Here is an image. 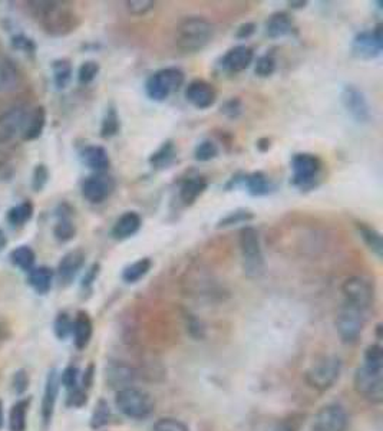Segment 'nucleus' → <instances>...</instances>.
<instances>
[{"label":"nucleus","instance_id":"f8f14e48","mask_svg":"<svg viewBox=\"0 0 383 431\" xmlns=\"http://www.w3.org/2000/svg\"><path fill=\"white\" fill-rule=\"evenodd\" d=\"M30 111L25 107H15L0 114V144H8L18 136H23Z\"/></svg>","mask_w":383,"mask_h":431},{"label":"nucleus","instance_id":"ddd939ff","mask_svg":"<svg viewBox=\"0 0 383 431\" xmlns=\"http://www.w3.org/2000/svg\"><path fill=\"white\" fill-rule=\"evenodd\" d=\"M115 190V180L105 173H95L82 182V196L92 204L104 203Z\"/></svg>","mask_w":383,"mask_h":431},{"label":"nucleus","instance_id":"412c9836","mask_svg":"<svg viewBox=\"0 0 383 431\" xmlns=\"http://www.w3.org/2000/svg\"><path fill=\"white\" fill-rule=\"evenodd\" d=\"M209 187V181L203 175L189 177L182 181L179 187V200L184 206H193L199 197L204 195Z\"/></svg>","mask_w":383,"mask_h":431},{"label":"nucleus","instance_id":"0eeeda50","mask_svg":"<svg viewBox=\"0 0 383 431\" xmlns=\"http://www.w3.org/2000/svg\"><path fill=\"white\" fill-rule=\"evenodd\" d=\"M185 81V74L179 68H164L152 74L145 82V92L152 101H165L178 91Z\"/></svg>","mask_w":383,"mask_h":431},{"label":"nucleus","instance_id":"e2e57ef3","mask_svg":"<svg viewBox=\"0 0 383 431\" xmlns=\"http://www.w3.org/2000/svg\"><path fill=\"white\" fill-rule=\"evenodd\" d=\"M6 243H8V239H6V236H5V233H4V230L0 229V251H2L5 246H6Z\"/></svg>","mask_w":383,"mask_h":431},{"label":"nucleus","instance_id":"4d7b16f0","mask_svg":"<svg viewBox=\"0 0 383 431\" xmlns=\"http://www.w3.org/2000/svg\"><path fill=\"white\" fill-rule=\"evenodd\" d=\"M99 271H101V266L99 263H94L89 271L85 273L84 279H82V286L87 289V288H91L94 285V282L96 280L98 275H99Z\"/></svg>","mask_w":383,"mask_h":431},{"label":"nucleus","instance_id":"6ab92c4d","mask_svg":"<svg viewBox=\"0 0 383 431\" xmlns=\"http://www.w3.org/2000/svg\"><path fill=\"white\" fill-rule=\"evenodd\" d=\"M254 60V50L247 45H237L227 50L221 59V67L231 74L245 71Z\"/></svg>","mask_w":383,"mask_h":431},{"label":"nucleus","instance_id":"8fccbe9b","mask_svg":"<svg viewBox=\"0 0 383 431\" xmlns=\"http://www.w3.org/2000/svg\"><path fill=\"white\" fill-rule=\"evenodd\" d=\"M60 383L65 386L70 391L78 388V384H79V369L74 365L65 368V371L62 373L60 376Z\"/></svg>","mask_w":383,"mask_h":431},{"label":"nucleus","instance_id":"69168bd1","mask_svg":"<svg viewBox=\"0 0 383 431\" xmlns=\"http://www.w3.org/2000/svg\"><path fill=\"white\" fill-rule=\"evenodd\" d=\"M380 332H382V324H377V325H376V337H377L379 341L382 339V334H380Z\"/></svg>","mask_w":383,"mask_h":431},{"label":"nucleus","instance_id":"3c124183","mask_svg":"<svg viewBox=\"0 0 383 431\" xmlns=\"http://www.w3.org/2000/svg\"><path fill=\"white\" fill-rule=\"evenodd\" d=\"M220 112H221L224 116L230 118V119H237V118L241 115V112H243L241 99H238V98H230V99H227V101L221 105Z\"/></svg>","mask_w":383,"mask_h":431},{"label":"nucleus","instance_id":"a18cd8bd","mask_svg":"<svg viewBox=\"0 0 383 431\" xmlns=\"http://www.w3.org/2000/svg\"><path fill=\"white\" fill-rule=\"evenodd\" d=\"M152 431H189V427L178 418L161 417L154 422Z\"/></svg>","mask_w":383,"mask_h":431},{"label":"nucleus","instance_id":"c756f323","mask_svg":"<svg viewBox=\"0 0 383 431\" xmlns=\"http://www.w3.org/2000/svg\"><path fill=\"white\" fill-rule=\"evenodd\" d=\"M356 229H357V233L360 234L362 240L369 248V251H372L380 259L383 255L382 234L373 226L363 223V222H356Z\"/></svg>","mask_w":383,"mask_h":431},{"label":"nucleus","instance_id":"a211bd4d","mask_svg":"<svg viewBox=\"0 0 383 431\" xmlns=\"http://www.w3.org/2000/svg\"><path fill=\"white\" fill-rule=\"evenodd\" d=\"M85 252L81 249H74L62 258L57 266V279L60 285L68 286L78 276L81 269L85 265Z\"/></svg>","mask_w":383,"mask_h":431},{"label":"nucleus","instance_id":"6e6552de","mask_svg":"<svg viewBox=\"0 0 383 431\" xmlns=\"http://www.w3.org/2000/svg\"><path fill=\"white\" fill-rule=\"evenodd\" d=\"M355 391L366 401L379 405L383 403V369L362 364L353 377Z\"/></svg>","mask_w":383,"mask_h":431},{"label":"nucleus","instance_id":"09e8293b","mask_svg":"<svg viewBox=\"0 0 383 431\" xmlns=\"http://www.w3.org/2000/svg\"><path fill=\"white\" fill-rule=\"evenodd\" d=\"M49 180V170L45 164H38L33 170L32 177V187L35 192H42Z\"/></svg>","mask_w":383,"mask_h":431},{"label":"nucleus","instance_id":"5701e85b","mask_svg":"<svg viewBox=\"0 0 383 431\" xmlns=\"http://www.w3.org/2000/svg\"><path fill=\"white\" fill-rule=\"evenodd\" d=\"M82 163L95 173H105L111 165L108 151L101 146H87L81 151Z\"/></svg>","mask_w":383,"mask_h":431},{"label":"nucleus","instance_id":"f704fd0d","mask_svg":"<svg viewBox=\"0 0 383 431\" xmlns=\"http://www.w3.org/2000/svg\"><path fill=\"white\" fill-rule=\"evenodd\" d=\"M33 210H35V207H33L32 202H29V200L22 202L21 204H16L15 207H12L8 212V222L15 227L23 226L32 219Z\"/></svg>","mask_w":383,"mask_h":431},{"label":"nucleus","instance_id":"9b49d317","mask_svg":"<svg viewBox=\"0 0 383 431\" xmlns=\"http://www.w3.org/2000/svg\"><path fill=\"white\" fill-rule=\"evenodd\" d=\"M349 415L340 404L323 405L314 415L311 431H348Z\"/></svg>","mask_w":383,"mask_h":431},{"label":"nucleus","instance_id":"f03ea898","mask_svg":"<svg viewBox=\"0 0 383 431\" xmlns=\"http://www.w3.org/2000/svg\"><path fill=\"white\" fill-rule=\"evenodd\" d=\"M214 33V25L209 19L187 16L175 29V46L182 53H197L210 45Z\"/></svg>","mask_w":383,"mask_h":431},{"label":"nucleus","instance_id":"bf43d9fd","mask_svg":"<svg viewBox=\"0 0 383 431\" xmlns=\"http://www.w3.org/2000/svg\"><path fill=\"white\" fill-rule=\"evenodd\" d=\"M257 148H259V151H262V153L269 151V148H270V140H269V138H260V140L257 141Z\"/></svg>","mask_w":383,"mask_h":431},{"label":"nucleus","instance_id":"052dcab7","mask_svg":"<svg viewBox=\"0 0 383 431\" xmlns=\"http://www.w3.org/2000/svg\"><path fill=\"white\" fill-rule=\"evenodd\" d=\"M297 430H299V428H297L293 422H292V424H290V422H286V424H283L280 428H277L276 431H297Z\"/></svg>","mask_w":383,"mask_h":431},{"label":"nucleus","instance_id":"ea45409f","mask_svg":"<svg viewBox=\"0 0 383 431\" xmlns=\"http://www.w3.org/2000/svg\"><path fill=\"white\" fill-rule=\"evenodd\" d=\"M276 58L273 53H265L262 56L257 58L255 60V67H254V72L260 78H269L276 72Z\"/></svg>","mask_w":383,"mask_h":431},{"label":"nucleus","instance_id":"2eb2a0df","mask_svg":"<svg viewBox=\"0 0 383 431\" xmlns=\"http://www.w3.org/2000/svg\"><path fill=\"white\" fill-rule=\"evenodd\" d=\"M383 49L382 25L377 23L372 31L360 32L355 36L352 43V50L357 58L374 59L380 55Z\"/></svg>","mask_w":383,"mask_h":431},{"label":"nucleus","instance_id":"aec40b11","mask_svg":"<svg viewBox=\"0 0 383 431\" xmlns=\"http://www.w3.org/2000/svg\"><path fill=\"white\" fill-rule=\"evenodd\" d=\"M59 386H60V378L56 373V369H50L46 383H45V391H43V398H42V417L43 421L48 424L55 411L57 394H59Z\"/></svg>","mask_w":383,"mask_h":431},{"label":"nucleus","instance_id":"b1692460","mask_svg":"<svg viewBox=\"0 0 383 431\" xmlns=\"http://www.w3.org/2000/svg\"><path fill=\"white\" fill-rule=\"evenodd\" d=\"M243 186H245L247 192L254 197L267 196L276 190L273 181L263 171H254L251 174H245Z\"/></svg>","mask_w":383,"mask_h":431},{"label":"nucleus","instance_id":"603ef678","mask_svg":"<svg viewBox=\"0 0 383 431\" xmlns=\"http://www.w3.org/2000/svg\"><path fill=\"white\" fill-rule=\"evenodd\" d=\"M12 46L18 50H23L26 53H35L36 50V43L28 38L26 35H16L12 38Z\"/></svg>","mask_w":383,"mask_h":431},{"label":"nucleus","instance_id":"bb28decb","mask_svg":"<svg viewBox=\"0 0 383 431\" xmlns=\"http://www.w3.org/2000/svg\"><path fill=\"white\" fill-rule=\"evenodd\" d=\"M294 25L287 12H276L266 22V35L270 39H280L292 33Z\"/></svg>","mask_w":383,"mask_h":431},{"label":"nucleus","instance_id":"f3484780","mask_svg":"<svg viewBox=\"0 0 383 431\" xmlns=\"http://www.w3.org/2000/svg\"><path fill=\"white\" fill-rule=\"evenodd\" d=\"M184 97L197 109H209L217 101V91L210 82L204 80H194L185 88Z\"/></svg>","mask_w":383,"mask_h":431},{"label":"nucleus","instance_id":"37998d69","mask_svg":"<svg viewBox=\"0 0 383 431\" xmlns=\"http://www.w3.org/2000/svg\"><path fill=\"white\" fill-rule=\"evenodd\" d=\"M218 147L211 140H203L194 150V158L200 163H207L218 156Z\"/></svg>","mask_w":383,"mask_h":431},{"label":"nucleus","instance_id":"79ce46f5","mask_svg":"<svg viewBox=\"0 0 383 431\" xmlns=\"http://www.w3.org/2000/svg\"><path fill=\"white\" fill-rule=\"evenodd\" d=\"M109 418H111V410L108 403L105 400H99L91 417V427L94 430H99L109 422Z\"/></svg>","mask_w":383,"mask_h":431},{"label":"nucleus","instance_id":"7ed1b4c3","mask_svg":"<svg viewBox=\"0 0 383 431\" xmlns=\"http://www.w3.org/2000/svg\"><path fill=\"white\" fill-rule=\"evenodd\" d=\"M342 361L336 355H325L316 359L304 374L306 384L316 390L325 393L331 390L340 378Z\"/></svg>","mask_w":383,"mask_h":431},{"label":"nucleus","instance_id":"a878e982","mask_svg":"<svg viewBox=\"0 0 383 431\" xmlns=\"http://www.w3.org/2000/svg\"><path fill=\"white\" fill-rule=\"evenodd\" d=\"M57 212H59L57 213L59 219L53 229V234H55L56 240H59L60 243H67L75 237L77 226L72 222L71 209L67 204H62Z\"/></svg>","mask_w":383,"mask_h":431},{"label":"nucleus","instance_id":"c03bdc74","mask_svg":"<svg viewBox=\"0 0 383 431\" xmlns=\"http://www.w3.org/2000/svg\"><path fill=\"white\" fill-rule=\"evenodd\" d=\"M363 364L370 368L383 369V348L379 344H372L365 349Z\"/></svg>","mask_w":383,"mask_h":431},{"label":"nucleus","instance_id":"1a4fd4ad","mask_svg":"<svg viewBox=\"0 0 383 431\" xmlns=\"http://www.w3.org/2000/svg\"><path fill=\"white\" fill-rule=\"evenodd\" d=\"M366 325V312L356 306L345 303L339 307L336 317V331L345 344H356Z\"/></svg>","mask_w":383,"mask_h":431},{"label":"nucleus","instance_id":"4c0bfd02","mask_svg":"<svg viewBox=\"0 0 383 431\" xmlns=\"http://www.w3.org/2000/svg\"><path fill=\"white\" fill-rule=\"evenodd\" d=\"M121 131V119L115 107H109L105 112V116L101 124V137L112 138Z\"/></svg>","mask_w":383,"mask_h":431},{"label":"nucleus","instance_id":"c85d7f7f","mask_svg":"<svg viewBox=\"0 0 383 431\" xmlns=\"http://www.w3.org/2000/svg\"><path fill=\"white\" fill-rule=\"evenodd\" d=\"M53 278H55V273L50 268L39 266V268H33L29 272L28 282L39 295H46L52 288Z\"/></svg>","mask_w":383,"mask_h":431},{"label":"nucleus","instance_id":"9d476101","mask_svg":"<svg viewBox=\"0 0 383 431\" xmlns=\"http://www.w3.org/2000/svg\"><path fill=\"white\" fill-rule=\"evenodd\" d=\"M342 293L345 303L356 306L363 312H367L374 303V288L363 276L348 278L342 285Z\"/></svg>","mask_w":383,"mask_h":431},{"label":"nucleus","instance_id":"0e129e2a","mask_svg":"<svg viewBox=\"0 0 383 431\" xmlns=\"http://www.w3.org/2000/svg\"><path fill=\"white\" fill-rule=\"evenodd\" d=\"M4 425V404L0 401V428Z\"/></svg>","mask_w":383,"mask_h":431},{"label":"nucleus","instance_id":"393cba45","mask_svg":"<svg viewBox=\"0 0 383 431\" xmlns=\"http://www.w3.org/2000/svg\"><path fill=\"white\" fill-rule=\"evenodd\" d=\"M94 334V324L88 312L81 311L78 312L77 318L74 320V327H72V335H74V342L78 349H85Z\"/></svg>","mask_w":383,"mask_h":431},{"label":"nucleus","instance_id":"680f3d73","mask_svg":"<svg viewBox=\"0 0 383 431\" xmlns=\"http://www.w3.org/2000/svg\"><path fill=\"white\" fill-rule=\"evenodd\" d=\"M289 6L292 8V9H303V8H306L307 6V2H303V0H300V2H289Z\"/></svg>","mask_w":383,"mask_h":431},{"label":"nucleus","instance_id":"4468645a","mask_svg":"<svg viewBox=\"0 0 383 431\" xmlns=\"http://www.w3.org/2000/svg\"><path fill=\"white\" fill-rule=\"evenodd\" d=\"M105 380L109 388L119 391L128 387H134L138 380L137 369L123 361H111L105 368Z\"/></svg>","mask_w":383,"mask_h":431},{"label":"nucleus","instance_id":"6e6d98bb","mask_svg":"<svg viewBox=\"0 0 383 431\" xmlns=\"http://www.w3.org/2000/svg\"><path fill=\"white\" fill-rule=\"evenodd\" d=\"M255 31H257V26H255V23L245 22V23H243V25L238 26V29L235 32V38L241 39V40L248 39V38H251L255 33Z\"/></svg>","mask_w":383,"mask_h":431},{"label":"nucleus","instance_id":"cd10ccee","mask_svg":"<svg viewBox=\"0 0 383 431\" xmlns=\"http://www.w3.org/2000/svg\"><path fill=\"white\" fill-rule=\"evenodd\" d=\"M175 157H177L175 143L172 140H167L160 146V148L157 151H154L150 156L148 163H150L151 168L161 171V170L168 168L174 163Z\"/></svg>","mask_w":383,"mask_h":431},{"label":"nucleus","instance_id":"423d86ee","mask_svg":"<svg viewBox=\"0 0 383 431\" xmlns=\"http://www.w3.org/2000/svg\"><path fill=\"white\" fill-rule=\"evenodd\" d=\"M292 182L293 186L300 190H313L318 180H321V173L323 163L314 154L310 153H299L292 158Z\"/></svg>","mask_w":383,"mask_h":431},{"label":"nucleus","instance_id":"72a5a7b5","mask_svg":"<svg viewBox=\"0 0 383 431\" xmlns=\"http://www.w3.org/2000/svg\"><path fill=\"white\" fill-rule=\"evenodd\" d=\"M11 261L21 271L30 272L35 268L36 253L30 246H18V248L11 253Z\"/></svg>","mask_w":383,"mask_h":431},{"label":"nucleus","instance_id":"e433bc0d","mask_svg":"<svg viewBox=\"0 0 383 431\" xmlns=\"http://www.w3.org/2000/svg\"><path fill=\"white\" fill-rule=\"evenodd\" d=\"M28 408H29V400H22L12 407L11 417H9L11 431H25L26 430Z\"/></svg>","mask_w":383,"mask_h":431},{"label":"nucleus","instance_id":"473e14b6","mask_svg":"<svg viewBox=\"0 0 383 431\" xmlns=\"http://www.w3.org/2000/svg\"><path fill=\"white\" fill-rule=\"evenodd\" d=\"M53 82L57 89H65L72 80V64L67 58L56 59L52 62Z\"/></svg>","mask_w":383,"mask_h":431},{"label":"nucleus","instance_id":"7c9ffc66","mask_svg":"<svg viewBox=\"0 0 383 431\" xmlns=\"http://www.w3.org/2000/svg\"><path fill=\"white\" fill-rule=\"evenodd\" d=\"M45 126H46V111H45V108L38 107V108L32 109L26 130H25L22 138L25 141L38 140L42 136V133L45 130Z\"/></svg>","mask_w":383,"mask_h":431},{"label":"nucleus","instance_id":"a19ab883","mask_svg":"<svg viewBox=\"0 0 383 431\" xmlns=\"http://www.w3.org/2000/svg\"><path fill=\"white\" fill-rule=\"evenodd\" d=\"M72 327H74V320L71 318V315L68 312H60L57 314L53 322L55 335L60 341H65L70 335H72Z\"/></svg>","mask_w":383,"mask_h":431},{"label":"nucleus","instance_id":"39448f33","mask_svg":"<svg viewBox=\"0 0 383 431\" xmlns=\"http://www.w3.org/2000/svg\"><path fill=\"white\" fill-rule=\"evenodd\" d=\"M115 405L119 413L133 420H145L155 410V401L151 394L137 387H128L116 391Z\"/></svg>","mask_w":383,"mask_h":431},{"label":"nucleus","instance_id":"c9c22d12","mask_svg":"<svg viewBox=\"0 0 383 431\" xmlns=\"http://www.w3.org/2000/svg\"><path fill=\"white\" fill-rule=\"evenodd\" d=\"M19 85V74L15 67L0 62V94L15 91Z\"/></svg>","mask_w":383,"mask_h":431},{"label":"nucleus","instance_id":"4be33fe9","mask_svg":"<svg viewBox=\"0 0 383 431\" xmlns=\"http://www.w3.org/2000/svg\"><path fill=\"white\" fill-rule=\"evenodd\" d=\"M143 226V219L137 212H125L112 227V237L116 240L130 239L140 231Z\"/></svg>","mask_w":383,"mask_h":431},{"label":"nucleus","instance_id":"20e7f679","mask_svg":"<svg viewBox=\"0 0 383 431\" xmlns=\"http://www.w3.org/2000/svg\"><path fill=\"white\" fill-rule=\"evenodd\" d=\"M240 251L243 269L247 278H259L265 272V256L257 229L245 226L240 231Z\"/></svg>","mask_w":383,"mask_h":431},{"label":"nucleus","instance_id":"5fc2aeb1","mask_svg":"<svg viewBox=\"0 0 383 431\" xmlns=\"http://www.w3.org/2000/svg\"><path fill=\"white\" fill-rule=\"evenodd\" d=\"M85 403H87V393H85L84 388L78 387V388H75L70 393L68 404L71 407H82Z\"/></svg>","mask_w":383,"mask_h":431},{"label":"nucleus","instance_id":"13d9d810","mask_svg":"<svg viewBox=\"0 0 383 431\" xmlns=\"http://www.w3.org/2000/svg\"><path fill=\"white\" fill-rule=\"evenodd\" d=\"M92 381H94V365H89L87 368V371L84 373V377H82V386L85 388H89L92 386Z\"/></svg>","mask_w":383,"mask_h":431},{"label":"nucleus","instance_id":"864d4df0","mask_svg":"<svg viewBox=\"0 0 383 431\" xmlns=\"http://www.w3.org/2000/svg\"><path fill=\"white\" fill-rule=\"evenodd\" d=\"M29 387V376L25 369H21L13 377V388L18 394H23Z\"/></svg>","mask_w":383,"mask_h":431},{"label":"nucleus","instance_id":"de8ad7c7","mask_svg":"<svg viewBox=\"0 0 383 431\" xmlns=\"http://www.w3.org/2000/svg\"><path fill=\"white\" fill-rule=\"evenodd\" d=\"M125 5L126 11L134 16H144L155 8V2H151V0H131Z\"/></svg>","mask_w":383,"mask_h":431},{"label":"nucleus","instance_id":"f257e3e1","mask_svg":"<svg viewBox=\"0 0 383 431\" xmlns=\"http://www.w3.org/2000/svg\"><path fill=\"white\" fill-rule=\"evenodd\" d=\"M32 11L33 19L42 26V29L52 36H65L74 32L79 25L81 19L74 8L67 2H49V0H36L28 2Z\"/></svg>","mask_w":383,"mask_h":431},{"label":"nucleus","instance_id":"49530a36","mask_svg":"<svg viewBox=\"0 0 383 431\" xmlns=\"http://www.w3.org/2000/svg\"><path fill=\"white\" fill-rule=\"evenodd\" d=\"M99 64L95 60H87L78 71V81L81 85H89L99 74Z\"/></svg>","mask_w":383,"mask_h":431},{"label":"nucleus","instance_id":"2f4dec72","mask_svg":"<svg viewBox=\"0 0 383 431\" xmlns=\"http://www.w3.org/2000/svg\"><path fill=\"white\" fill-rule=\"evenodd\" d=\"M151 268H152V261L150 258H141V259L135 261L134 263L128 265L122 271V280L125 283H131V285L137 283L148 275Z\"/></svg>","mask_w":383,"mask_h":431},{"label":"nucleus","instance_id":"dca6fc26","mask_svg":"<svg viewBox=\"0 0 383 431\" xmlns=\"http://www.w3.org/2000/svg\"><path fill=\"white\" fill-rule=\"evenodd\" d=\"M340 97L345 109L350 114V116L355 121L362 122V124H366V122L370 121L372 114H370L369 102L365 94L359 88H356L355 85H346Z\"/></svg>","mask_w":383,"mask_h":431},{"label":"nucleus","instance_id":"58836bf2","mask_svg":"<svg viewBox=\"0 0 383 431\" xmlns=\"http://www.w3.org/2000/svg\"><path fill=\"white\" fill-rule=\"evenodd\" d=\"M254 219V213L248 209H237L234 212H230L227 216H224L218 223L217 229H226L241 223H248Z\"/></svg>","mask_w":383,"mask_h":431}]
</instances>
